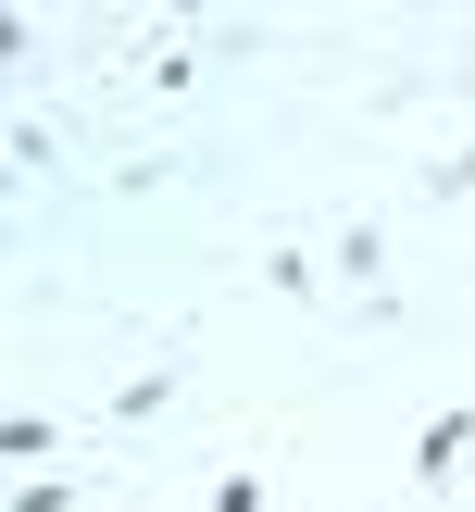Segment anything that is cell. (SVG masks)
<instances>
[{
	"instance_id": "cell-1",
	"label": "cell",
	"mask_w": 475,
	"mask_h": 512,
	"mask_svg": "<svg viewBox=\"0 0 475 512\" xmlns=\"http://www.w3.org/2000/svg\"><path fill=\"white\" fill-rule=\"evenodd\" d=\"M463 463H475V400H438V413L413 425V463H400V475H413L425 500H450V488H463Z\"/></svg>"
},
{
	"instance_id": "cell-2",
	"label": "cell",
	"mask_w": 475,
	"mask_h": 512,
	"mask_svg": "<svg viewBox=\"0 0 475 512\" xmlns=\"http://www.w3.org/2000/svg\"><path fill=\"white\" fill-rule=\"evenodd\" d=\"M325 275H338V288H363V300H388V225H375V213H338Z\"/></svg>"
},
{
	"instance_id": "cell-3",
	"label": "cell",
	"mask_w": 475,
	"mask_h": 512,
	"mask_svg": "<svg viewBox=\"0 0 475 512\" xmlns=\"http://www.w3.org/2000/svg\"><path fill=\"white\" fill-rule=\"evenodd\" d=\"M263 288H275V300H300V313H325V300H338V275H325V250H313V238H275V250H263Z\"/></svg>"
},
{
	"instance_id": "cell-4",
	"label": "cell",
	"mask_w": 475,
	"mask_h": 512,
	"mask_svg": "<svg viewBox=\"0 0 475 512\" xmlns=\"http://www.w3.org/2000/svg\"><path fill=\"white\" fill-rule=\"evenodd\" d=\"M175 375H188V363H138V375H113L100 425H163V413H175Z\"/></svg>"
},
{
	"instance_id": "cell-5",
	"label": "cell",
	"mask_w": 475,
	"mask_h": 512,
	"mask_svg": "<svg viewBox=\"0 0 475 512\" xmlns=\"http://www.w3.org/2000/svg\"><path fill=\"white\" fill-rule=\"evenodd\" d=\"M50 450H63V425H50V413H0V463H13V475H38Z\"/></svg>"
},
{
	"instance_id": "cell-6",
	"label": "cell",
	"mask_w": 475,
	"mask_h": 512,
	"mask_svg": "<svg viewBox=\"0 0 475 512\" xmlns=\"http://www.w3.org/2000/svg\"><path fill=\"white\" fill-rule=\"evenodd\" d=\"M138 88H150V100H188V88H200V50H188V38H163V50L138 63Z\"/></svg>"
},
{
	"instance_id": "cell-7",
	"label": "cell",
	"mask_w": 475,
	"mask_h": 512,
	"mask_svg": "<svg viewBox=\"0 0 475 512\" xmlns=\"http://www.w3.org/2000/svg\"><path fill=\"white\" fill-rule=\"evenodd\" d=\"M425 200H475V138H450V150H425V175H413Z\"/></svg>"
},
{
	"instance_id": "cell-8",
	"label": "cell",
	"mask_w": 475,
	"mask_h": 512,
	"mask_svg": "<svg viewBox=\"0 0 475 512\" xmlns=\"http://www.w3.org/2000/svg\"><path fill=\"white\" fill-rule=\"evenodd\" d=\"M0 512H88V488H75V475H13Z\"/></svg>"
},
{
	"instance_id": "cell-9",
	"label": "cell",
	"mask_w": 475,
	"mask_h": 512,
	"mask_svg": "<svg viewBox=\"0 0 475 512\" xmlns=\"http://www.w3.org/2000/svg\"><path fill=\"white\" fill-rule=\"evenodd\" d=\"M50 163H63V138H50V125H38V113H13V175H25V188H38V175H50Z\"/></svg>"
},
{
	"instance_id": "cell-10",
	"label": "cell",
	"mask_w": 475,
	"mask_h": 512,
	"mask_svg": "<svg viewBox=\"0 0 475 512\" xmlns=\"http://www.w3.org/2000/svg\"><path fill=\"white\" fill-rule=\"evenodd\" d=\"M200 512H275V488H263L250 463H225V475H213V500H200Z\"/></svg>"
},
{
	"instance_id": "cell-11",
	"label": "cell",
	"mask_w": 475,
	"mask_h": 512,
	"mask_svg": "<svg viewBox=\"0 0 475 512\" xmlns=\"http://www.w3.org/2000/svg\"><path fill=\"white\" fill-rule=\"evenodd\" d=\"M338 512H388V500H338Z\"/></svg>"
}]
</instances>
